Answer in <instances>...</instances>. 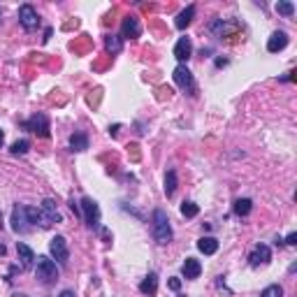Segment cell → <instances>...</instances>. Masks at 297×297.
<instances>
[{
	"mask_svg": "<svg viewBox=\"0 0 297 297\" xmlns=\"http://www.w3.org/2000/svg\"><path fill=\"white\" fill-rule=\"evenodd\" d=\"M288 47V35L283 33V30H276V33H272V38L267 40V51H272V54H276V51L286 49Z\"/></svg>",
	"mask_w": 297,
	"mask_h": 297,
	"instance_id": "obj_13",
	"label": "cell"
},
{
	"mask_svg": "<svg viewBox=\"0 0 297 297\" xmlns=\"http://www.w3.org/2000/svg\"><path fill=\"white\" fill-rule=\"evenodd\" d=\"M211 30H214L216 35H226L230 33V30H235V26H230V23H226L223 19H216L214 23H211Z\"/></svg>",
	"mask_w": 297,
	"mask_h": 297,
	"instance_id": "obj_24",
	"label": "cell"
},
{
	"mask_svg": "<svg viewBox=\"0 0 297 297\" xmlns=\"http://www.w3.org/2000/svg\"><path fill=\"white\" fill-rule=\"evenodd\" d=\"M286 244H290V246H295V244H297V235H295V232H290V235L286 237Z\"/></svg>",
	"mask_w": 297,
	"mask_h": 297,
	"instance_id": "obj_30",
	"label": "cell"
},
{
	"mask_svg": "<svg viewBox=\"0 0 297 297\" xmlns=\"http://www.w3.org/2000/svg\"><path fill=\"white\" fill-rule=\"evenodd\" d=\"M270 260H272V251H270V246H265V244H258V246L251 251V255H248V263H251V267L267 265Z\"/></svg>",
	"mask_w": 297,
	"mask_h": 297,
	"instance_id": "obj_9",
	"label": "cell"
},
{
	"mask_svg": "<svg viewBox=\"0 0 297 297\" xmlns=\"http://www.w3.org/2000/svg\"><path fill=\"white\" fill-rule=\"evenodd\" d=\"M276 12L283 14V17H292V14H295V5H292V3H279V5H276Z\"/></svg>",
	"mask_w": 297,
	"mask_h": 297,
	"instance_id": "obj_27",
	"label": "cell"
},
{
	"mask_svg": "<svg viewBox=\"0 0 297 297\" xmlns=\"http://www.w3.org/2000/svg\"><path fill=\"white\" fill-rule=\"evenodd\" d=\"M40 209H42V214L47 216V220H49L51 226H54V223H61V220H63V216L58 214V209H56V202L51 198L44 200V202L40 204Z\"/></svg>",
	"mask_w": 297,
	"mask_h": 297,
	"instance_id": "obj_12",
	"label": "cell"
},
{
	"mask_svg": "<svg viewBox=\"0 0 297 297\" xmlns=\"http://www.w3.org/2000/svg\"><path fill=\"white\" fill-rule=\"evenodd\" d=\"M198 211H200V207L195 202H191V200H186V202L181 204V214L186 216V218H195V216H198Z\"/></svg>",
	"mask_w": 297,
	"mask_h": 297,
	"instance_id": "obj_25",
	"label": "cell"
},
{
	"mask_svg": "<svg viewBox=\"0 0 297 297\" xmlns=\"http://www.w3.org/2000/svg\"><path fill=\"white\" fill-rule=\"evenodd\" d=\"M26 128L28 130H33L35 135H40V137H49V119L44 114H33L30 119L26 121Z\"/></svg>",
	"mask_w": 297,
	"mask_h": 297,
	"instance_id": "obj_8",
	"label": "cell"
},
{
	"mask_svg": "<svg viewBox=\"0 0 297 297\" xmlns=\"http://www.w3.org/2000/svg\"><path fill=\"white\" fill-rule=\"evenodd\" d=\"M170 288H172V290H179V288H181V279L172 276V279H170Z\"/></svg>",
	"mask_w": 297,
	"mask_h": 297,
	"instance_id": "obj_29",
	"label": "cell"
},
{
	"mask_svg": "<svg viewBox=\"0 0 297 297\" xmlns=\"http://www.w3.org/2000/svg\"><path fill=\"white\" fill-rule=\"evenodd\" d=\"M82 216H84V223L91 230H98L100 228V207L93 198H82Z\"/></svg>",
	"mask_w": 297,
	"mask_h": 297,
	"instance_id": "obj_3",
	"label": "cell"
},
{
	"mask_svg": "<svg viewBox=\"0 0 297 297\" xmlns=\"http://www.w3.org/2000/svg\"><path fill=\"white\" fill-rule=\"evenodd\" d=\"M35 276H38L40 283L44 286H51L58 281V270H56V263L47 255H38L35 258Z\"/></svg>",
	"mask_w": 297,
	"mask_h": 297,
	"instance_id": "obj_2",
	"label": "cell"
},
{
	"mask_svg": "<svg viewBox=\"0 0 297 297\" xmlns=\"http://www.w3.org/2000/svg\"><path fill=\"white\" fill-rule=\"evenodd\" d=\"M70 148L72 151H86L88 148V135L86 132H75L70 137Z\"/></svg>",
	"mask_w": 297,
	"mask_h": 297,
	"instance_id": "obj_19",
	"label": "cell"
},
{
	"mask_svg": "<svg viewBox=\"0 0 297 297\" xmlns=\"http://www.w3.org/2000/svg\"><path fill=\"white\" fill-rule=\"evenodd\" d=\"M174 191H176V172L170 170V172H167V176H165V195H167V198H172V195H174Z\"/></svg>",
	"mask_w": 297,
	"mask_h": 297,
	"instance_id": "obj_23",
	"label": "cell"
},
{
	"mask_svg": "<svg viewBox=\"0 0 297 297\" xmlns=\"http://www.w3.org/2000/svg\"><path fill=\"white\" fill-rule=\"evenodd\" d=\"M251 209H253V202H251L248 198H242V200H237L235 202V214L237 216H248Z\"/></svg>",
	"mask_w": 297,
	"mask_h": 297,
	"instance_id": "obj_22",
	"label": "cell"
},
{
	"mask_svg": "<svg viewBox=\"0 0 297 297\" xmlns=\"http://www.w3.org/2000/svg\"><path fill=\"white\" fill-rule=\"evenodd\" d=\"M151 230H154V239L158 244H170L172 242V226L170 216L165 209H156L151 216Z\"/></svg>",
	"mask_w": 297,
	"mask_h": 297,
	"instance_id": "obj_1",
	"label": "cell"
},
{
	"mask_svg": "<svg viewBox=\"0 0 297 297\" xmlns=\"http://www.w3.org/2000/svg\"><path fill=\"white\" fill-rule=\"evenodd\" d=\"M181 272H183L186 279H198V276L202 274V265H200V260H195V258H186Z\"/></svg>",
	"mask_w": 297,
	"mask_h": 297,
	"instance_id": "obj_16",
	"label": "cell"
},
{
	"mask_svg": "<svg viewBox=\"0 0 297 297\" xmlns=\"http://www.w3.org/2000/svg\"><path fill=\"white\" fill-rule=\"evenodd\" d=\"M58 297H75V292H72V290H63Z\"/></svg>",
	"mask_w": 297,
	"mask_h": 297,
	"instance_id": "obj_31",
	"label": "cell"
},
{
	"mask_svg": "<svg viewBox=\"0 0 297 297\" xmlns=\"http://www.w3.org/2000/svg\"><path fill=\"white\" fill-rule=\"evenodd\" d=\"M17 255L19 260H21V270H30L35 263V253L30 251V246H26V244H17Z\"/></svg>",
	"mask_w": 297,
	"mask_h": 297,
	"instance_id": "obj_15",
	"label": "cell"
},
{
	"mask_svg": "<svg viewBox=\"0 0 297 297\" xmlns=\"http://www.w3.org/2000/svg\"><path fill=\"white\" fill-rule=\"evenodd\" d=\"M3 142H5V132L0 130V146H3Z\"/></svg>",
	"mask_w": 297,
	"mask_h": 297,
	"instance_id": "obj_33",
	"label": "cell"
},
{
	"mask_svg": "<svg viewBox=\"0 0 297 297\" xmlns=\"http://www.w3.org/2000/svg\"><path fill=\"white\" fill-rule=\"evenodd\" d=\"M191 54H193V42H191V38H179V42L174 44V58L183 65V63L191 58Z\"/></svg>",
	"mask_w": 297,
	"mask_h": 297,
	"instance_id": "obj_10",
	"label": "cell"
},
{
	"mask_svg": "<svg viewBox=\"0 0 297 297\" xmlns=\"http://www.w3.org/2000/svg\"><path fill=\"white\" fill-rule=\"evenodd\" d=\"M193 17H195V5H188L186 10L181 12V14H179V17H176V21H174V26L179 28V30H183V28L188 26V23L193 21Z\"/></svg>",
	"mask_w": 297,
	"mask_h": 297,
	"instance_id": "obj_20",
	"label": "cell"
},
{
	"mask_svg": "<svg viewBox=\"0 0 297 297\" xmlns=\"http://www.w3.org/2000/svg\"><path fill=\"white\" fill-rule=\"evenodd\" d=\"M119 130H121V126H119V123H116L114 128H109V135H116V132H119Z\"/></svg>",
	"mask_w": 297,
	"mask_h": 297,
	"instance_id": "obj_32",
	"label": "cell"
},
{
	"mask_svg": "<svg viewBox=\"0 0 297 297\" xmlns=\"http://www.w3.org/2000/svg\"><path fill=\"white\" fill-rule=\"evenodd\" d=\"M28 148H30V142H28V139H19V142L12 144L10 151L14 156H23V154H28Z\"/></svg>",
	"mask_w": 297,
	"mask_h": 297,
	"instance_id": "obj_26",
	"label": "cell"
},
{
	"mask_svg": "<svg viewBox=\"0 0 297 297\" xmlns=\"http://www.w3.org/2000/svg\"><path fill=\"white\" fill-rule=\"evenodd\" d=\"M139 290H142L144 295L154 297L156 292H158V274H154V272H151V274H148L146 279H144L142 283H139Z\"/></svg>",
	"mask_w": 297,
	"mask_h": 297,
	"instance_id": "obj_17",
	"label": "cell"
},
{
	"mask_svg": "<svg viewBox=\"0 0 297 297\" xmlns=\"http://www.w3.org/2000/svg\"><path fill=\"white\" fill-rule=\"evenodd\" d=\"M121 33H123V38H130V40L139 38V35H142L139 21L135 17H126V19H123V23H121Z\"/></svg>",
	"mask_w": 297,
	"mask_h": 297,
	"instance_id": "obj_11",
	"label": "cell"
},
{
	"mask_svg": "<svg viewBox=\"0 0 297 297\" xmlns=\"http://www.w3.org/2000/svg\"><path fill=\"white\" fill-rule=\"evenodd\" d=\"M49 253L51 258L56 260L58 265H67V260H70V248H67V239L61 235H56L54 239L49 242Z\"/></svg>",
	"mask_w": 297,
	"mask_h": 297,
	"instance_id": "obj_4",
	"label": "cell"
},
{
	"mask_svg": "<svg viewBox=\"0 0 297 297\" xmlns=\"http://www.w3.org/2000/svg\"><path fill=\"white\" fill-rule=\"evenodd\" d=\"M30 220H28V214H26V207L23 204H17L14 209H12V230L17 232V235H26L30 232Z\"/></svg>",
	"mask_w": 297,
	"mask_h": 297,
	"instance_id": "obj_5",
	"label": "cell"
},
{
	"mask_svg": "<svg viewBox=\"0 0 297 297\" xmlns=\"http://www.w3.org/2000/svg\"><path fill=\"white\" fill-rule=\"evenodd\" d=\"M19 23H21L26 30H35L40 23V17H38V10L33 5H21L19 7Z\"/></svg>",
	"mask_w": 297,
	"mask_h": 297,
	"instance_id": "obj_7",
	"label": "cell"
},
{
	"mask_svg": "<svg viewBox=\"0 0 297 297\" xmlns=\"http://www.w3.org/2000/svg\"><path fill=\"white\" fill-rule=\"evenodd\" d=\"M281 295H283V288L274 283V286H267V288H265L260 297H281Z\"/></svg>",
	"mask_w": 297,
	"mask_h": 297,
	"instance_id": "obj_28",
	"label": "cell"
},
{
	"mask_svg": "<svg viewBox=\"0 0 297 297\" xmlns=\"http://www.w3.org/2000/svg\"><path fill=\"white\" fill-rule=\"evenodd\" d=\"M26 214H28V220H30V226H40V228H51V223L47 220V216L42 214V209L38 207H26Z\"/></svg>",
	"mask_w": 297,
	"mask_h": 297,
	"instance_id": "obj_14",
	"label": "cell"
},
{
	"mask_svg": "<svg viewBox=\"0 0 297 297\" xmlns=\"http://www.w3.org/2000/svg\"><path fill=\"white\" fill-rule=\"evenodd\" d=\"M172 75H174V82H176V86L181 88V91H188V93H193V91H195V79H193V72L188 70L186 65H176Z\"/></svg>",
	"mask_w": 297,
	"mask_h": 297,
	"instance_id": "obj_6",
	"label": "cell"
},
{
	"mask_svg": "<svg viewBox=\"0 0 297 297\" xmlns=\"http://www.w3.org/2000/svg\"><path fill=\"white\" fill-rule=\"evenodd\" d=\"M105 49L109 51V54H119V51L123 49V42L119 35H107L105 38Z\"/></svg>",
	"mask_w": 297,
	"mask_h": 297,
	"instance_id": "obj_21",
	"label": "cell"
},
{
	"mask_svg": "<svg viewBox=\"0 0 297 297\" xmlns=\"http://www.w3.org/2000/svg\"><path fill=\"white\" fill-rule=\"evenodd\" d=\"M198 248L204 255H214L216 251H218V239H216V237H202L198 242Z\"/></svg>",
	"mask_w": 297,
	"mask_h": 297,
	"instance_id": "obj_18",
	"label": "cell"
}]
</instances>
